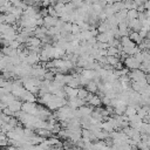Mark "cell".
<instances>
[{"label": "cell", "instance_id": "cell-1", "mask_svg": "<svg viewBox=\"0 0 150 150\" xmlns=\"http://www.w3.org/2000/svg\"><path fill=\"white\" fill-rule=\"evenodd\" d=\"M38 105H39V104H36L35 102L25 101V102H22L21 110L25 111V112H28V114H32V115L38 116Z\"/></svg>", "mask_w": 150, "mask_h": 150}, {"label": "cell", "instance_id": "cell-2", "mask_svg": "<svg viewBox=\"0 0 150 150\" xmlns=\"http://www.w3.org/2000/svg\"><path fill=\"white\" fill-rule=\"evenodd\" d=\"M123 63H124V66H125L129 70H131V69H137V68H139V66H141V62H138V61L135 59L134 55H128V56L123 60Z\"/></svg>", "mask_w": 150, "mask_h": 150}, {"label": "cell", "instance_id": "cell-3", "mask_svg": "<svg viewBox=\"0 0 150 150\" xmlns=\"http://www.w3.org/2000/svg\"><path fill=\"white\" fill-rule=\"evenodd\" d=\"M86 103H87L86 100L80 98V97H77V96H75V97H68V100H67V104H68L69 107H71V108H75V109L80 108L81 105H83V104H86Z\"/></svg>", "mask_w": 150, "mask_h": 150}, {"label": "cell", "instance_id": "cell-4", "mask_svg": "<svg viewBox=\"0 0 150 150\" xmlns=\"http://www.w3.org/2000/svg\"><path fill=\"white\" fill-rule=\"evenodd\" d=\"M21 105H22V101L19 100V98H14L13 101H11V102L7 104V108H8L11 111L15 112V111L21 110Z\"/></svg>", "mask_w": 150, "mask_h": 150}, {"label": "cell", "instance_id": "cell-5", "mask_svg": "<svg viewBox=\"0 0 150 150\" xmlns=\"http://www.w3.org/2000/svg\"><path fill=\"white\" fill-rule=\"evenodd\" d=\"M57 19H59V18H55V16H52V15L47 14L46 16H43V26H45V27H47V28L53 27V26H55V25H56Z\"/></svg>", "mask_w": 150, "mask_h": 150}, {"label": "cell", "instance_id": "cell-6", "mask_svg": "<svg viewBox=\"0 0 150 150\" xmlns=\"http://www.w3.org/2000/svg\"><path fill=\"white\" fill-rule=\"evenodd\" d=\"M63 90H64L67 97H75V96H77V93H79V88H73L69 86H63Z\"/></svg>", "mask_w": 150, "mask_h": 150}, {"label": "cell", "instance_id": "cell-7", "mask_svg": "<svg viewBox=\"0 0 150 150\" xmlns=\"http://www.w3.org/2000/svg\"><path fill=\"white\" fill-rule=\"evenodd\" d=\"M84 88L89 91V93H97L98 91V88H97V83L94 81V80H90L88 81V83L84 86Z\"/></svg>", "mask_w": 150, "mask_h": 150}, {"label": "cell", "instance_id": "cell-8", "mask_svg": "<svg viewBox=\"0 0 150 150\" xmlns=\"http://www.w3.org/2000/svg\"><path fill=\"white\" fill-rule=\"evenodd\" d=\"M129 38H130L136 45H139V43L143 41V39L141 38L139 33H138V32H134V30H131V32L129 33Z\"/></svg>", "mask_w": 150, "mask_h": 150}, {"label": "cell", "instance_id": "cell-9", "mask_svg": "<svg viewBox=\"0 0 150 150\" xmlns=\"http://www.w3.org/2000/svg\"><path fill=\"white\" fill-rule=\"evenodd\" d=\"M118 62H120V59H118L117 55H107V63L108 64L115 67Z\"/></svg>", "mask_w": 150, "mask_h": 150}, {"label": "cell", "instance_id": "cell-10", "mask_svg": "<svg viewBox=\"0 0 150 150\" xmlns=\"http://www.w3.org/2000/svg\"><path fill=\"white\" fill-rule=\"evenodd\" d=\"M138 16V11L136 8H131V9H128V13H127V19L130 20V19H136Z\"/></svg>", "mask_w": 150, "mask_h": 150}, {"label": "cell", "instance_id": "cell-11", "mask_svg": "<svg viewBox=\"0 0 150 150\" xmlns=\"http://www.w3.org/2000/svg\"><path fill=\"white\" fill-rule=\"evenodd\" d=\"M88 94H89V91H88L86 88L80 87V88H79V93H77V97L86 100V98H87V96H88Z\"/></svg>", "mask_w": 150, "mask_h": 150}, {"label": "cell", "instance_id": "cell-12", "mask_svg": "<svg viewBox=\"0 0 150 150\" xmlns=\"http://www.w3.org/2000/svg\"><path fill=\"white\" fill-rule=\"evenodd\" d=\"M137 112V109L135 108V107H132V105H127V108H125V111H124V114L129 117V116H132V115H135Z\"/></svg>", "mask_w": 150, "mask_h": 150}, {"label": "cell", "instance_id": "cell-13", "mask_svg": "<svg viewBox=\"0 0 150 150\" xmlns=\"http://www.w3.org/2000/svg\"><path fill=\"white\" fill-rule=\"evenodd\" d=\"M73 34H79L80 32H81V29H80V26L77 25V23H75V22H71V30H70Z\"/></svg>", "mask_w": 150, "mask_h": 150}, {"label": "cell", "instance_id": "cell-14", "mask_svg": "<svg viewBox=\"0 0 150 150\" xmlns=\"http://www.w3.org/2000/svg\"><path fill=\"white\" fill-rule=\"evenodd\" d=\"M7 1H8V0H0V7H1V6H4Z\"/></svg>", "mask_w": 150, "mask_h": 150}]
</instances>
